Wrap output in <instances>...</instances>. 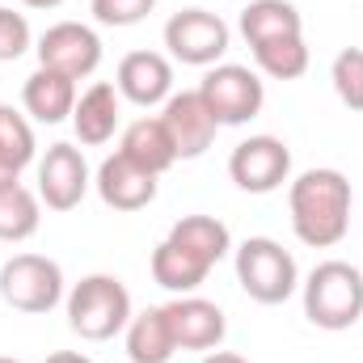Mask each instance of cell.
Instances as JSON below:
<instances>
[{"instance_id":"obj_17","label":"cell","mask_w":363,"mask_h":363,"mask_svg":"<svg viewBox=\"0 0 363 363\" xmlns=\"http://www.w3.org/2000/svg\"><path fill=\"white\" fill-rule=\"evenodd\" d=\"M148 271H152V283H157V287H165V291H174V296H194L216 267H211L207 258H199L194 250H186V245H178V241L165 237V241L152 250Z\"/></svg>"},{"instance_id":"obj_9","label":"cell","mask_w":363,"mask_h":363,"mask_svg":"<svg viewBox=\"0 0 363 363\" xmlns=\"http://www.w3.org/2000/svg\"><path fill=\"white\" fill-rule=\"evenodd\" d=\"M34 55H38V68H55V72L81 81V77H93L101 64V38L85 21H55L43 30Z\"/></svg>"},{"instance_id":"obj_5","label":"cell","mask_w":363,"mask_h":363,"mask_svg":"<svg viewBox=\"0 0 363 363\" xmlns=\"http://www.w3.org/2000/svg\"><path fill=\"white\" fill-rule=\"evenodd\" d=\"M64 267L47 254H13L0 267V300L17 313L43 317L64 304Z\"/></svg>"},{"instance_id":"obj_27","label":"cell","mask_w":363,"mask_h":363,"mask_svg":"<svg viewBox=\"0 0 363 363\" xmlns=\"http://www.w3.org/2000/svg\"><path fill=\"white\" fill-rule=\"evenodd\" d=\"M152 9H157V0H93V17L101 26H114V30L140 26Z\"/></svg>"},{"instance_id":"obj_10","label":"cell","mask_w":363,"mask_h":363,"mask_svg":"<svg viewBox=\"0 0 363 363\" xmlns=\"http://www.w3.org/2000/svg\"><path fill=\"white\" fill-rule=\"evenodd\" d=\"M93 174L77 144H51L38 161V199L51 211H72L89 194Z\"/></svg>"},{"instance_id":"obj_16","label":"cell","mask_w":363,"mask_h":363,"mask_svg":"<svg viewBox=\"0 0 363 363\" xmlns=\"http://www.w3.org/2000/svg\"><path fill=\"white\" fill-rule=\"evenodd\" d=\"M77 97H81V93H77V81L64 77V72H55V68H34V72L26 77V85H21V106H26V114H30L34 123H47V127L72 118Z\"/></svg>"},{"instance_id":"obj_22","label":"cell","mask_w":363,"mask_h":363,"mask_svg":"<svg viewBox=\"0 0 363 363\" xmlns=\"http://www.w3.org/2000/svg\"><path fill=\"white\" fill-rule=\"evenodd\" d=\"M169 241L194 250V254L207 258L211 267L224 262V258L233 254V233H228V224L216 220V216H182L178 224L169 228Z\"/></svg>"},{"instance_id":"obj_21","label":"cell","mask_w":363,"mask_h":363,"mask_svg":"<svg viewBox=\"0 0 363 363\" xmlns=\"http://www.w3.org/2000/svg\"><path fill=\"white\" fill-rule=\"evenodd\" d=\"M241 34L250 47L267 43V38H283V34H304V17L291 0H250L241 9Z\"/></svg>"},{"instance_id":"obj_20","label":"cell","mask_w":363,"mask_h":363,"mask_svg":"<svg viewBox=\"0 0 363 363\" xmlns=\"http://www.w3.org/2000/svg\"><path fill=\"white\" fill-rule=\"evenodd\" d=\"M38 144H34V127L21 110L0 101V190L21 182V174L34 165Z\"/></svg>"},{"instance_id":"obj_14","label":"cell","mask_w":363,"mask_h":363,"mask_svg":"<svg viewBox=\"0 0 363 363\" xmlns=\"http://www.w3.org/2000/svg\"><path fill=\"white\" fill-rule=\"evenodd\" d=\"M93 186H97L101 203L114 207V211H144V207H152V199H157V174L140 169V165L127 161L123 152H114V157H106V161L97 165Z\"/></svg>"},{"instance_id":"obj_26","label":"cell","mask_w":363,"mask_h":363,"mask_svg":"<svg viewBox=\"0 0 363 363\" xmlns=\"http://www.w3.org/2000/svg\"><path fill=\"white\" fill-rule=\"evenodd\" d=\"M30 47H34V30H30L26 13H13V9L0 4V64L21 60Z\"/></svg>"},{"instance_id":"obj_2","label":"cell","mask_w":363,"mask_h":363,"mask_svg":"<svg viewBox=\"0 0 363 363\" xmlns=\"http://www.w3.org/2000/svg\"><path fill=\"white\" fill-rule=\"evenodd\" d=\"M300 291H304V317L317 330L342 334L363 317V271L342 258L317 262L300 283Z\"/></svg>"},{"instance_id":"obj_8","label":"cell","mask_w":363,"mask_h":363,"mask_svg":"<svg viewBox=\"0 0 363 363\" xmlns=\"http://www.w3.org/2000/svg\"><path fill=\"white\" fill-rule=\"evenodd\" d=\"M228 178L245 194H274L291 182V148L279 135H250L228 157Z\"/></svg>"},{"instance_id":"obj_6","label":"cell","mask_w":363,"mask_h":363,"mask_svg":"<svg viewBox=\"0 0 363 363\" xmlns=\"http://www.w3.org/2000/svg\"><path fill=\"white\" fill-rule=\"evenodd\" d=\"M199 97L211 110V118L220 127H245L250 118L262 114L267 106V85L254 68L245 64H216L207 68V77L199 81Z\"/></svg>"},{"instance_id":"obj_3","label":"cell","mask_w":363,"mask_h":363,"mask_svg":"<svg viewBox=\"0 0 363 363\" xmlns=\"http://www.w3.org/2000/svg\"><path fill=\"white\" fill-rule=\"evenodd\" d=\"M64 308H68V330L81 334L85 342H110L135 317L131 313V291L114 274H85L64 296Z\"/></svg>"},{"instance_id":"obj_19","label":"cell","mask_w":363,"mask_h":363,"mask_svg":"<svg viewBox=\"0 0 363 363\" xmlns=\"http://www.w3.org/2000/svg\"><path fill=\"white\" fill-rule=\"evenodd\" d=\"M123 334H127V359L131 363H169L178 355V338H174V330H169L165 304L135 313Z\"/></svg>"},{"instance_id":"obj_7","label":"cell","mask_w":363,"mask_h":363,"mask_svg":"<svg viewBox=\"0 0 363 363\" xmlns=\"http://www.w3.org/2000/svg\"><path fill=\"white\" fill-rule=\"evenodd\" d=\"M233 43V30L220 13L207 9H182L165 21V47L178 64L190 68H216Z\"/></svg>"},{"instance_id":"obj_28","label":"cell","mask_w":363,"mask_h":363,"mask_svg":"<svg viewBox=\"0 0 363 363\" xmlns=\"http://www.w3.org/2000/svg\"><path fill=\"white\" fill-rule=\"evenodd\" d=\"M203 363H250L245 355H237V351H207Z\"/></svg>"},{"instance_id":"obj_12","label":"cell","mask_w":363,"mask_h":363,"mask_svg":"<svg viewBox=\"0 0 363 363\" xmlns=\"http://www.w3.org/2000/svg\"><path fill=\"white\" fill-rule=\"evenodd\" d=\"M114 89H118V97H127L131 106H144V110L165 106L174 93V64L161 51H131L118 64Z\"/></svg>"},{"instance_id":"obj_4","label":"cell","mask_w":363,"mask_h":363,"mask_svg":"<svg viewBox=\"0 0 363 363\" xmlns=\"http://www.w3.org/2000/svg\"><path fill=\"white\" fill-rule=\"evenodd\" d=\"M237 258V283L258 304H283L300 287V267L291 250H283L274 237H250L233 250Z\"/></svg>"},{"instance_id":"obj_30","label":"cell","mask_w":363,"mask_h":363,"mask_svg":"<svg viewBox=\"0 0 363 363\" xmlns=\"http://www.w3.org/2000/svg\"><path fill=\"white\" fill-rule=\"evenodd\" d=\"M21 4H26V9H60L64 0H21Z\"/></svg>"},{"instance_id":"obj_24","label":"cell","mask_w":363,"mask_h":363,"mask_svg":"<svg viewBox=\"0 0 363 363\" xmlns=\"http://www.w3.org/2000/svg\"><path fill=\"white\" fill-rule=\"evenodd\" d=\"M254 51V64H258V72H267L271 81H300L304 72H308V43H304V34H283V38H267V43H258V47H250Z\"/></svg>"},{"instance_id":"obj_13","label":"cell","mask_w":363,"mask_h":363,"mask_svg":"<svg viewBox=\"0 0 363 363\" xmlns=\"http://www.w3.org/2000/svg\"><path fill=\"white\" fill-rule=\"evenodd\" d=\"M165 317H169V330L178 338V351H216L224 342V334H228L224 308L216 300H203V296L169 300Z\"/></svg>"},{"instance_id":"obj_18","label":"cell","mask_w":363,"mask_h":363,"mask_svg":"<svg viewBox=\"0 0 363 363\" xmlns=\"http://www.w3.org/2000/svg\"><path fill=\"white\" fill-rule=\"evenodd\" d=\"M118 152H123L127 161H135L140 169L157 174V178L178 165V148H174V140H169L161 114H157V118L144 114V118L127 123V127H123V140H118Z\"/></svg>"},{"instance_id":"obj_29","label":"cell","mask_w":363,"mask_h":363,"mask_svg":"<svg viewBox=\"0 0 363 363\" xmlns=\"http://www.w3.org/2000/svg\"><path fill=\"white\" fill-rule=\"evenodd\" d=\"M43 363H93V359L81 355V351H55V355H47Z\"/></svg>"},{"instance_id":"obj_1","label":"cell","mask_w":363,"mask_h":363,"mask_svg":"<svg viewBox=\"0 0 363 363\" xmlns=\"http://www.w3.org/2000/svg\"><path fill=\"white\" fill-rule=\"evenodd\" d=\"M355 190L342 169H304L287 186L291 233L308 250H334L351 233Z\"/></svg>"},{"instance_id":"obj_23","label":"cell","mask_w":363,"mask_h":363,"mask_svg":"<svg viewBox=\"0 0 363 363\" xmlns=\"http://www.w3.org/2000/svg\"><path fill=\"white\" fill-rule=\"evenodd\" d=\"M38 224H43V199H38V190H30L21 182L4 186L0 190V241H13V245L30 241L38 233Z\"/></svg>"},{"instance_id":"obj_15","label":"cell","mask_w":363,"mask_h":363,"mask_svg":"<svg viewBox=\"0 0 363 363\" xmlns=\"http://www.w3.org/2000/svg\"><path fill=\"white\" fill-rule=\"evenodd\" d=\"M72 131L85 148H101L114 140L118 123H123V97L110 81H93L89 89L77 97V110H72Z\"/></svg>"},{"instance_id":"obj_31","label":"cell","mask_w":363,"mask_h":363,"mask_svg":"<svg viewBox=\"0 0 363 363\" xmlns=\"http://www.w3.org/2000/svg\"><path fill=\"white\" fill-rule=\"evenodd\" d=\"M0 363H21V359H13V355H0Z\"/></svg>"},{"instance_id":"obj_11","label":"cell","mask_w":363,"mask_h":363,"mask_svg":"<svg viewBox=\"0 0 363 363\" xmlns=\"http://www.w3.org/2000/svg\"><path fill=\"white\" fill-rule=\"evenodd\" d=\"M161 123H165V131H169V140H174V148H178V161L203 157V152L216 144V135H220V123H216L211 110L203 106L199 89L169 93V101H165V110H161Z\"/></svg>"},{"instance_id":"obj_25","label":"cell","mask_w":363,"mask_h":363,"mask_svg":"<svg viewBox=\"0 0 363 363\" xmlns=\"http://www.w3.org/2000/svg\"><path fill=\"white\" fill-rule=\"evenodd\" d=\"M330 81H334V93L347 110L363 114V47H347L334 55L330 64Z\"/></svg>"}]
</instances>
